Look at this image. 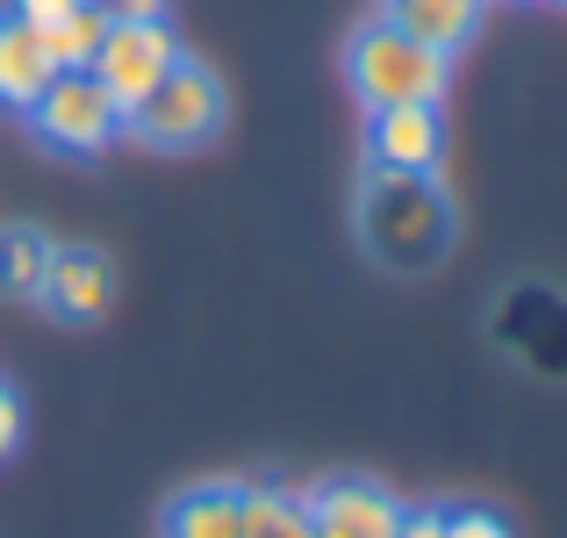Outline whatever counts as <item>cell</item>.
<instances>
[{"mask_svg":"<svg viewBox=\"0 0 567 538\" xmlns=\"http://www.w3.org/2000/svg\"><path fill=\"white\" fill-rule=\"evenodd\" d=\"M352 230H360V251L381 266V273H431L445 266L460 237V216L445 201L439 173H381L367 166L360 173V201H352Z\"/></svg>","mask_w":567,"mask_h":538,"instance_id":"cell-1","label":"cell"},{"mask_svg":"<svg viewBox=\"0 0 567 538\" xmlns=\"http://www.w3.org/2000/svg\"><path fill=\"white\" fill-rule=\"evenodd\" d=\"M453 58L431 43L402 37L395 22H360L346 37V86L360 94V108H410V101H445Z\"/></svg>","mask_w":567,"mask_h":538,"instance_id":"cell-2","label":"cell"},{"mask_svg":"<svg viewBox=\"0 0 567 538\" xmlns=\"http://www.w3.org/2000/svg\"><path fill=\"white\" fill-rule=\"evenodd\" d=\"M123 130L137 144H152V152H202L223 130V80L208 65H194V58H181V65L123 115Z\"/></svg>","mask_w":567,"mask_h":538,"instance_id":"cell-3","label":"cell"},{"mask_svg":"<svg viewBox=\"0 0 567 538\" xmlns=\"http://www.w3.org/2000/svg\"><path fill=\"white\" fill-rule=\"evenodd\" d=\"M488 338L496 352H511L539 381H567V294L546 280H517L511 294H496L488 309Z\"/></svg>","mask_w":567,"mask_h":538,"instance_id":"cell-4","label":"cell"},{"mask_svg":"<svg viewBox=\"0 0 567 538\" xmlns=\"http://www.w3.org/2000/svg\"><path fill=\"white\" fill-rule=\"evenodd\" d=\"M181 58L187 51H181V37L166 29V14H152V22H109V29H101V51H94L86 72H94V86L130 115L173 65H181Z\"/></svg>","mask_w":567,"mask_h":538,"instance_id":"cell-5","label":"cell"},{"mask_svg":"<svg viewBox=\"0 0 567 538\" xmlns=\"http://www.w3.org/2000/svg\"><path fill=\"white\" fill-rule=\"evenodd\" d=\"M29 130L65 158H94L123 130V108L94 86V72H51V86L29 101Z\"/></svg>","mask_w":567,"mask_h":538,"instance_id":"cell-6","label":"cell"},{"mask_svg":"<svg viewBox=\"0 0 567 538\" xmlns=\"http://www.w3.org/2000/svg\"><path fill=\"white\" fill-rule=\"evenodd\" d=\"M439 158H445V115H439V101L367 108V166H381V173H439Z\"/></svg>","mask_w":567,"mask_h":538,"instance_id":"cell-7","label":"cell"},{"mask_svg":"<svg viewBox=\"0 0 567 538\" xmlns=\"http://www.w3.org/2000/svg\"><path fill=\"white\" fill-rule=\"evenodd\" d=\"M402 503L367 474H338V482L309 488V538H395Z\"/></svg>","mask_w":567,"mask_h":538,"instance_id":"cell-8","label":"cell"},{"mask_svg":"<svg viewBox=\"0 0 567 538\" xmlns=\"http://www.w3.org/2000/svg\"><path fill=\"white\" fill-rule=\"evenodd\" d=\"M115 302V259L101 245H58L43 273V309L65 323H94Z\"/></svg>","mask_w":567,"mask_h":538,"instance_id":"cell-9","label":"cell"},{"mask_svg":"<svg viewBox=\"0 0 567 538\" xmlns=\"http://www.w3.org/2000/svg\"><path fill=\"white\" fill-rule=\"evenodd\" d=\"M51 51H43V29L29 14L0 8V108L8 115H29V101L51 86Z\"/></svg>","mask_w":567,"mask_h":538,"instance_id":"cell-10","label":"cell"},{"mask_svg":"<svg viewBox=\"0 0 567 538\" xmlns=\"http://www.w3.org/2000/svg\"><path fill=\"white\" fill-rule=\"evenodd\" d=\"M482 8L488 0H381V22H395L402 37H416V43L453 58L460 43L482 29Z\"/></svg>","mask_w":567,"mask_h":538,"instance_id":"cell-11","label":"cell"},{"mask_svg":"<svg viewBox=\"0 0 567 538\" xmlns=\"http://www.w3.org/2000/svg\"><path fill=\"white\" fill-rule=\"evenodd\" d=\"M245 482H194L166 503V538H237Z\"/></svg>","mask_w":567,"mask_h":538,"instance_id":"cell-12","label":"cell"},{"mask_svg":"<svg viewBox=\"0 0 567 538\" xmlns=\"http://www.w3.org/2000/svg\"><path fill=\"white\" fill-rule=\"evenodd\" d=\"M58 237L37 223H0V302H43V273H51Z\"/></svg>","mask_w":567,"mask_h":538,"instance_id":"cell-13","label":"cell"},{"mask_svg":"<svg viewBox=\"0 0 567 538\" xmlns=\"http://www.w3.org/2000/svg\"><path fill=\"white\" fill-rule=\"evenodd\" d=\"M237 538H309V496H295V488H245Z\"/></svg>","mask_w":567,"mask_h":538,"instance_id":"cell-14","label":"cell"},{"mask_svg":"<svg viewBox=\"0 0 567 538\" xmlns=\"http://www.w3.org/2000/svg\"><path fill=\"white\" fill-rule=\"evenodd\" d=\"M101 29H109V14L101 8H65L58 22H43V51H51V65L58 72H86L94 65V51H101Z\"/></svg>","mask_w":567,"mask_h":538,"instance_id":"cell-15","label":"cell"},{"mask_svg":"<svg viewBox=\"0 0 567 538\" xmlns=\"http://www.w3.org/2000/svg\"><path fill=\"white\" fill-rule=\"evenodd\" d=\"M445 538H511V525L482 503H460V510H445Z\"/></svg>","mask_w":567,"mask_h":538,"instance_id":"cell-16","label":"cell"},{"mask_svg":"<svg viewBox=\"0 0 567 538\" xmlns=\"http://www.w3.org/2000/svg\"><path fill=\"white\" fill-rule=\"evenodd\" d=\"M14 445H22V395L0 381V459H8Z\"/></svg>","mask_w":567,"mask_h":538,"instance_id":"cell-17","label":"cell"},{"mask_svg":"<svg viewBox=\"0 0 567 538\" xmlns=\"http://www.w3.org/2000/svg\"><path fill=\"white\" fill-rule=\"evenodd\" d=\"M86 8H101L109 22H152V14H166V0H86Z\"/></svg>","mask_w":567,"mask_h":538,"instance_id":"cell-18","label":"cell"},{"mask_svg":"<svg viewBox=\"0 0 567 538\" xmlns=\"http://www.w3.org/2000/svg\"><path fill=\"white\" fill-rule=\"evenodd\" d=\"M395 538H445V510H402Z\"/></svg>","mask_w":567,"mask_h":538,"instance_id":"cell-19","label":"cell"},{"mask_svg":"<svg viewBox=\"0 0 567 538\" xmlns=\"http://www.w3.org/2000/svg\"><path fill=\"white\" fill-rule=\"evenodd\" d=\"M8 8H14V14H29V22L43 29V22H58L65 8H80V0H8Z\"/></svg>","mask_w":567,"mask_h":538,"instance_id":"cell-20","label":"cell"}]
</instances>
